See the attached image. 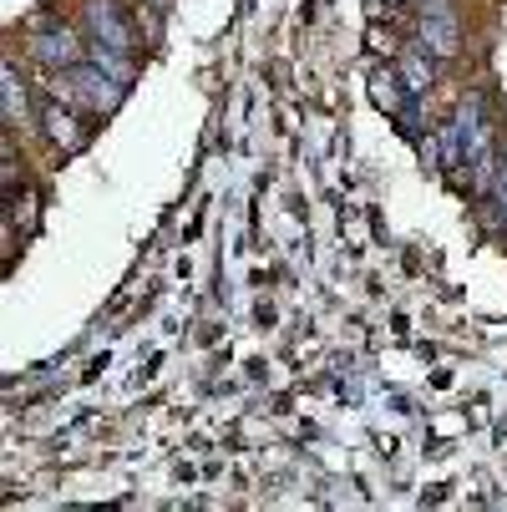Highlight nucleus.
Instances as JSON below:
<instances>
[{
  "mask_svg": "<svg viewBox=\"0 0 507 512\" xmlns=\"http://www.w3.org/2000/svg\"><path fill=\"white\" fill-rule=\"evenodd\" d=\"M401 71H376V102L381 107H391V112H406V122H411V107L401 102Z\"/></svg>",
  "mask_w": 507,
  "mask_h": 512,
  "instance_id": "nucleus-8",
  "label": "nucleus"
},
{
  "mask_svg": "<svg viewBox=\"0 0 507 512\" xmlns=\"http://www.w3.org/2000/svg\"><path fill=\"white\" fill-rule=\"evenodd\" d=\"M31 56L41 66H51V71H66V66L82 61V41H77V31H66L61 21L41 16V21H31Z\"/></svg>",
  "mask_w": 507,
  "mask_h": 512,
  "instance_id": "nucleus-2",
  "label": "nucleus"
},
{
  "mask_svg": "<svg viewBox=\"0 0 507 512\" xmlns=\"http://www.w3.org/2000/svg\"><path fill=\"white\" fill-rule=\"evenodd\" d=\"M0 82H6V122L11 127H26L31 117V97H26V82H21V71L6 61V71H0Z\"/></svg>",
  "mask_w": 507,
  "mask_h": 512,
  "instance_id": "nucleus-7",
  "label": "nucleus"
},
{
  "mask_svg": "<svg viewBox=\"0 0 507 512\" xmlns=\"http://www.w3.org/2000/svg\"><path fill=\"white\" fill-rule=\"evenodd\" d=\"M401 82H406V92H411V97H421L431 82H437V66H431V51H426V46L401 56Z\"/></svg>",
  "mask_w": 507,
  "mask_h": 512,
  "instance_id": "nucleus-5",
  "label": "nucleus"
},
{
  "mask_svg": "<svg viewBox=\"0 0 507 512\" xmlns=\"http://www.w3.org/2000/svg\"><path fill=\"white\" fill-rule=\"evenodd\" d=\"M122 87L127 82H117L107 66H66V71H56V102H66V107H82V112H92V117H107V112H117V102H122Z\"/></svg>",
  "mask_w": 507,
  "mask_h": 512,
  "instance_id": "nucleus-1",
  "label": "nucleus"
},
{
  "mask_svg": "<svg viewBox=\"0 0 507 512\" xmlns=\"http://www.w3.org/2000/svg\"><path fill=\"white\" fill-rule=\"evenodd\" d=\"M148 6H158V11H168V0H148Z\"/></svg>",
  "mask_w": 507,
  "mask_h": 512,
  "instance_id": "nucleus-9",
  "label": "nucleus"
},
{
  "mask_svg": "<svg viewBox=\"0 0 507 512\" xmlns=\"http://www.w3.org/2000/svg\"><path fill=\"white\" fill-rule=\"evenodd\" d=\"M41 122H46V137L56 142V148H66V153H77L82 142H87V132L77 127V117H71V112H61V107H51Z\"/></svg>",
  "mask_w": 507,
  "mask_h": 512,
  "instance_id": "nucleus-6",
  "label": "nucleus"
},
{
  "mask_svg": "<svg viewBox=\"0 0 507 512\" xmlns=\"http://www.w3.org/2000/svg\"><path fill=\"white\" fill-rule=\"evenodd\" d=\"M87 31H92V41H102L112 51H127V56L137 51V36H132L117 0H87Z\"/></svg>",
  "mask_w": 507,
  "mask_h": 512,
  "instance_id": "nucleus-4",
  "label": "nucleus"
},
{
  "mask_svg": "<svg viewBox=\"0 0 507 512\" xmlns=\"http://www.w3.org/2000/svg\"><path fill=\"white\" fill-rule=\"evenodd\" d=\"M416 31H421V46L431 56H457L462 51V21L447 0H426L421 16H416Z\"/></svg>",
  "mask_w": 507,
  "mask_h": 512,
  "instance_id": "nucleus-3",
  "label": "nucleus"
}]
</instances>
